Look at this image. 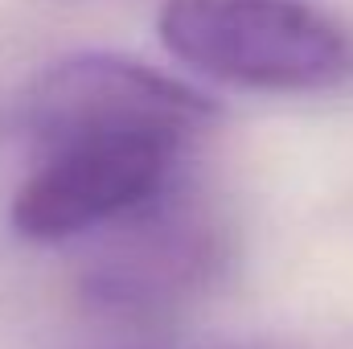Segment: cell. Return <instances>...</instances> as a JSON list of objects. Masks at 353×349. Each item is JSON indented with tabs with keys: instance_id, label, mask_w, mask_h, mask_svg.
Instances as JSON below:
<instances>
[{
	"instance_id": "cell-1",
	"label": "cell",
	"mask_w": 353,
	"mask_h": 349,
	"mask_svg": "<svg viewBox=\"0 0 353 349\" xmlns=\"http://www.w3.org/2000/svg\"><path fill=\"white\" fill-rule=\"evenodd\" d=\"M79 300L115 325H169L218 292L234 259L222 210L185 177L90 235Z\"/></svg>"
},
{
	"instance_id": "cell-2",
	"label": "cell",
	"mask_w": 353,
	"mask_h": 349,
	"mask_svg": "<svg viewBox=\"0 0 353 349\" xmlns=\"http://www.w3.org/2000/svg\"><path fill=\"white\" fill-rule=\"evenodd\" d=\"M157 33L176 62L226 87L316 94L353 79V37L308 0H165Z\"/></svg>"
},
{
	"instance_id": "cell-3",
	"label": "cell",
	"mask_w": 353,
	"mask_h": 349,
	"mask_svg": "<svg viewBox=\"0 0 353 349\" xmlns=\"http://www.w3.org/2000/svg\"><path fill=\"white\" fill-rule=\"evenodd\" d=\"M222 111L197 87L119 54H74L37 74L25 94V132L33 148L70 136H152L197 148Z\"/></svg>"
},
{
	"instance_id": "cell-4",
	"label": "cell",
	"mask_w": 353,
	"mask_h": 349,
	"mask_svg": "<svg viewBox=\"0 0 353 349\" xmlns=\"http://www.w3.org/2000/svg\"><path fill=\"white\" fill-rule=\"evenodd\" d=\"M189 148L152 136H70L33 148V169L8 206L29 243H74L169 189Z\"/></svg>"
}]
</instances>
